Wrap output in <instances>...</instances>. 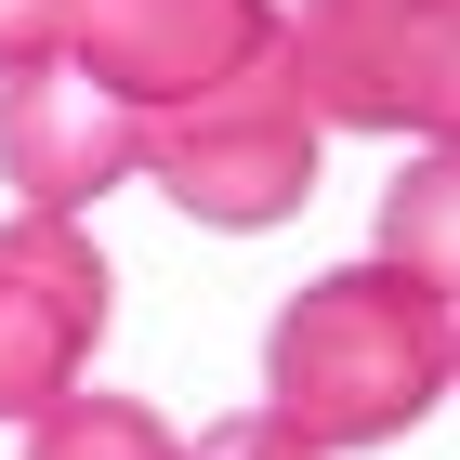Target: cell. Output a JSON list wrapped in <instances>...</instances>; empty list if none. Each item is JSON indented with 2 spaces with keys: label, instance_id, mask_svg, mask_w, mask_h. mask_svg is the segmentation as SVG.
Instances as JSON below:
<instances>
[{
  "label": "cell",
  "instance_id": "obj_1",
  "mask_svg": "<svg viewBox=\"0 0 460 460\" xmlns=\"http://www.w3.org/2000/svg\"><path fill=\"white\" fill-rule=\"evenodd\" d=\"M447 382H460V316L394 263H342V277L289 289L263 329V421H289L316 460L421 434Z\"/></svg>",
  "mask_w": 460,
  "mask_h": 460
},
{
  "label": "cell",
  "instance_id": "obj_2",
  "mask_svg": "<svg viewBox=\"0 0 460 460\" xmlns=\"http://www.w3.org/2000/svg\"><path fill=\"white\" fill-rule=\"evenodd\" d=\"M277 53L316 132L460 145V0H277Z\"/></svg>",
  "mask_w": 460,
  "mask_h": 460
},
{
  "label": "cell",
  "instance_id": "obj_3",
  "mask_svg": "<svg viewBox=\"0 0 460 460\" xmlns=\"http://www.w3.org/2000/svg\"><path fill=\"white\" fill-rule=\"evenodd\" d=\"M316 145L329 132H316V106H303L289 53H263V66H237L224 93L145 119V184H158L172 211L224 224V237H263V224H289L316 198Z\"/></svg>",
  "mask_w": 460,
  "mask_h": 460
},
{
  "label": "cell",
  "instance_id": "obj_4",
  "mask_svg": "<svg viewBox=\"0 0 460 460\" xmlns=\"http://www.w3.org/2000/svg\"><path fill=\"white\" fill-rule=\"evenodd\" d=\"M106 250L53 211L0 224V421H53L79 382H93V342H106Z\"/></svg>",
  "mask_w": 460,
  "mask_h": 460
},
{
  "label": "cell",
  "instance_id": "obj_5",
  "mask_svg": "<svg viewBox=\"0 0 460 460\" xmlns=\"http://www.w3.org/2000/svg\"><path fill=\"white\" fill-rule=\"evenodd\" d=\"M263 53H277V0H79V27H66V66L93 93H119L132 119L198 106Z\"/></svg>",
  "mask_w": 460,
  "mask_h": 460
},
{
  "label": "cell",
  "instance_id": "obj_6",
  "mask_svg": "<svg viewBox=\"0 0 460 460\" xmlns=\"http://www.w3.org/2000/svg\"><path fill=\"white\" fill-rule=\"evenodd\" d=\"M132 172H145V119L119 106V93H93L66 53L27 66V79H0V184H13L27 211L79 224L106 184H132Z\"/></svg>",
  "mask_w": 460,
  "mask_h": 460
},
{
  "label": "cell",
  "instance_id": "obj_7",
  "mask_svg": "<svg viewBox=\"0 0 460 460\" xmlns=\"http://www.w3.org/2000/svg\"><path fill=\"white\" fill-rule=\"evenodd\" d=\"M382 263L460 316V145H421V158L382 184Z\"/></svg>",
  "mask_w": 460,
  "mask_h": 460
},
{
  "label": "cell",
  "instance_id": "obj_8",
  "mask_svg": "<svg viewBox=\"0 0 460 460\" xmlns=\"http://www.w3.org/2000/svg\"><path fill=\"white\" fill-rule=\"evenodd\" d=\"M27 460H184V434L158 421V408H132V394L79 382L53 421H27Z\"/></svg>",
  "mask_w": 460,
  "mask_h": 460
},
{
  "label": "cell",
  "instance_id": "obj_9",
  "mask_svg": "<svg viewBox=\"0 0 460 460\" xmlns=\"http://www.w3.org/2000/svg\"><path fill=\"white\" fill-rule=\"evenodd\" d=\"M66 27H79V0H0V79L53 66V53H66Z\"/></svg>",
  "mask_w": 460,
  "mask_h": 460
},
{
  "label": "cell",
  "instance_id": "obj_10",
  "mask_svg": "<svg viewBox=\"0 0 460 460\" xmlns=\"http://www.w3.org/2000/svg\"><path fill=\"white\" fill-rule=\"evenodd\" d=\"M184 460H316V447H303L289 421H263V408H250V421H211V434H198Z\"/></svg>",
  "mask_w": 460,
  "mask_h": 460
}]
</instances>
